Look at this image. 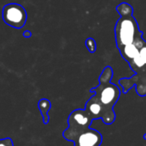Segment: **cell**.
<instances>
[{"instance_id":"cell-8","label":"cell","mask_w":146,"mask_h":146,"mask_svg":"<svg viewBox=\"0 0 146 146\" xmlns=\"http://www.w3.org/2000/svg\"><path fill=\"white\" fill-rule=\"evenodd\" d=\"M38 108L40 111V114L43 117V122L44 124H48L50 121V116H49V111L51 109V103L49 99L42 98L38 103Z\"/></svg>"},{"instance_id":"cell-3","label":"cell","mask_w":146,"mask_h":146,"mask_svg":"<svg viewBox=\"0 0 146 146\" xmlns=\"http://www.w3.org/2000/svg\"><path fill=\"white\" fill-rule=\"evenodd\" d=\"M62 136L66 140L74 142V146H100L103 142L100 132L87 126L68 124Z\"/></svg>"},{"instance_id":"cell-2","label":"cell","mask_w":146,"mask_h":146,"mask_svg":"<svg viewBox=\"0 0 146 146\" xmlns=\"http://www.w3.org/2000/svg\"><path fill=\"white\" fill-rule=\"evenodd\" d=\"M112 78V68L110 66L105 67L99 77V85L92 88L90 92L95 93L94 97L99 101L108 113L112 115H115L114 106L120 98L121 90L117 86L110 82Z\"/></svg>"},{"instance_id":"cell-12","label":"cell","mask_w":146,"mask_h":146,"mask_svg":"<svg viewBox=\"0 0 146 146\" xmlns=\"http://www.w3.org/2000/svg\"><path fill=\"white\" fill-rule=\"evenodd\" d=\"M143 138H144V139H145L146 140V134H145V135H144V137H143Z\"/></svg>"},{"instance_id":"cell-9","label":"cell","mask_w":146,"mask_h":146,"mask_svg":"<svg viewBox=\"0 0 146 146\" xmlns=\"http://www.w3.org/2000/svg\"><path fill=\"white\" fill-rule=\"evenodd\" d=\"M86 48L88 49V50L91 52V53H94L97 50V44H96V41L94 38H88L86 40Z\"/></svg>"},{"instance_id":"cell-6","label":"cell","mask_w":146,"mask_h":146,"mask_svg":"<svg viewBox=\"0 0 146 146\" xmlns=\"http://www.w3.org/2000/svg\"><path fill=\"white\" fill-rule=\"evenodd\" d=\"M145 43V41L143 38V33H142L139 35L132 44L124 46L123 48L119 50V51L122 56V57L129 63L133 58H135L139 55V50L143 47Z\"/></svg>"},{"instance_id":"cell-11","label":"cell","mask_w":146,"mask_h":146,"mask_svg":"<svg viewBox=\"0 0 146 146\" xmlns=\"http://www.w3.org/2000/svg\"><path fill=\"white\" fill-rule=\"evenodd\" d=\"M23 35H24V37H26V38H29V37H31V32H29V31H25V32L23 33Z\"/></svg>"},{"instance_id":"cell-10","label":"cell","mask_w":146,"mask_h":146,"mask_svg":"<svg viewBox=\"0 0 146 146\" xmlns=\"http://www.w3.org/2000/svg\"><path fill=\"white\" fill-rule=\"evenodd\" d=\"M0 146H14V143L10 138H4L0 139Z\"/></svg>"},{"instance_id":"cell-1","label":"cell","mask_w":146,"mask_h":146,"mask_svg":"<svg viewBox=\"0 0 146 146\" xmlns=\"http://www.w3.org/2000/svg\"><path fill=\"white\" fill-rule=\"evenodd\" d=\"M121 18L117 21L115 27V41L118 50L132 44L136 38L142 34L138 22L133 16V8L127 3H121L116 7Z\"/></svg>"},{"instance_id":"cell-5","label":"cell","mask_w":146,"mask_h":146,"mask_svg":"<svg viewBox=\"0 0 146 146\" xmlns=\"http://www.w3.org/2000/svg\"><path fill=\"white\" fill-rule=\"evenodd\" d=\"M85 110L93 118V120L102 119L106 125H111L112 123H114L116 118V115H112L108 113L104 106L94 96H92L86 102Z\"/></svg>"},{"instance_id":"cell-4","label":"cell","mask_w":146,"mask_h":146,"mask_svg":"<svg viewBox=\"0 0 146 146\" xmlns=\"http://www.w3.org/2000/svg\"><path fill=\"white\" fill-rule=\"evenodd\" d=\"M2 16L4 23L16 29L22 28L27 19V15L25 9L22 5L15 3L4 5Z\"/></svg>"},{"instance_id":"cell-7","label":"cell","mask_w":146,"mask_h":146,"mask_svg":"<svg viewBox=\"0 0 146 146\" xmlns=\"http://www.w3.org/2000/svg\"><path fill=\"white\" fill-rule=\"evenodd\" d=\"M130 68L132 70H133L135 73L142 70L146 67V41L143 47L140 49L139 55L133 58L129 62Z\"/></svg>"}]
</instances>
